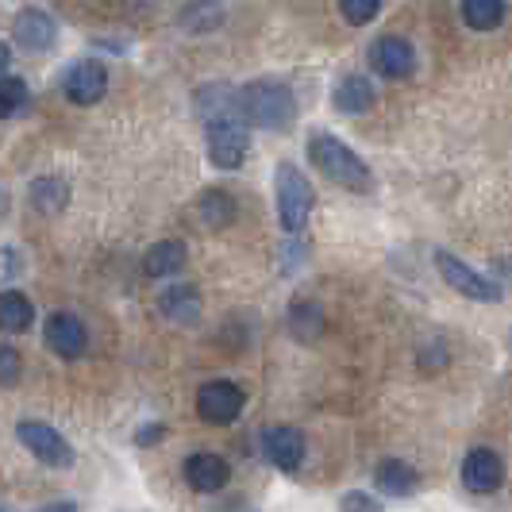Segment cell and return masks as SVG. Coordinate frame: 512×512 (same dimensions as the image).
Masks as SVG:
<instances>
[{
    "instance_id": "cell-8",
    "label": "cell",
    "mask_w": 512,
    "mask_h": 512,
    "mask_svg": "<svg viewBox=\"0 0 512 512\" xmlns=\"http://www.w3.org/2000/svg\"><path fill=\"white\" fill-rule=\"evenodd\" d=\"M20 443H24L39 462L58 466V470H66V466L74 462V447L62 439L58 428L43 424V420H24V424H20Z\"/></svg>"
},
{
    "instance_id": "cell-15",
    "label": "cell",
    "mask_w": 512,
    "mask_h": 512,
    "mask_svg": "<svg viewBox=\"0 0 512 512\" xmlns=\"http://www.w3.org/2000/svg\"><path fill=\"white\" fill-rule=\"evenodd\" d=\"M185 243L181 239H162L143 255V274L147 278H174L178 270H185Z\"/></svg>"
},
{
    "instance_id": "cell-31",
    "label": "cell",
    "mask_w": 512,
    "mask_h": 512,
    "mask_svg": "<svg viewBox=\"0 0 512 512\" xmlns=\"http://www.w3.org/2000/svg\"><path fill=\"white\" fill-rule=\"evenodd\" d=\"M0 208H4V193H0Z\"/></svg>"
},
{
    "instance_id": "cell-19",
    "label": "cell",
    "mask_w": 512,
    "mask_h": 512,
    "mask_svg": "<svg viewBox=\"0 0 512 512\" xmlns=\"http://www.w3.org/2000/svg\"><path fill=\"white\" fill-rule=\"evenodd\" d=\"M197 216L201 224L212 231H224L235 224V197L224 193V189H205L201 201H197Z\"/></svg>"
},
{
    "instance_id": "cell-6",
    "label": "cell",
    "mask_w": 512,
    "mask_h": 512,
    "mask_svg": "<svg viewBox=\"0 0 512 512\" xmlns=\"http://www.w3.org/2000/svg\"><path fill=\"white\" fill-rule=\"evenodd\" d=\"M247 405V393L239 389L228 378H216V382H205L201 393H197V416L205 424H231Z\"/></svg>"
},
{
    "instance_id": "cell-28",
    "label": "cell",
    "mask_w": 512,
    "mask_h": 512,
    "mask_svg": "<svg viewBox=\"0 0 512 512\" xmlns=\"http://www.w3.org/2000/svg\"><path fill=\"white\" fill-rule=\"evenodd\" d=\"M339 505H343V509H378V501H374V497H366V493H347Z\"/></svg>"
},
{
    "instance_id": "cell-16",
    "label": "cell",
    "mask_w": 512,
    "mask_h": 512,
    "mask_svg": "<svg viewBox=\"0 0 512 512\" xmlns=\"http://www.w3.org/2000/svg\"><path fill=\"white\" fill-rule=\"evenodd\" d=\"M332 101L343 116H362V112L374 108V85H370V77H362V74L343 77V81L335 85Z\"/></svg>"
},
{
    "instance_id": "cell-3",
    "label": "cell",
    "mask_w": 512,
    "mask_h": 512,
    "mask_svg": "<svg viewBox=\"0 0 512 512\" xmlns=\"http://www.w3.org/2000/svg\"><path fill=\"white\" fill-rule=\"evenodd\" d=\"M274 193H278V224L289 235H301L308 216H312V185H308V178L297 166L282 162L278 166V181H274Z\"/></svg>"
},
{
    "instance_id": "cell-10",
    "label": "cell",
    "mask_w": 512,
    "mask_h": 512,
    "mask_svg": "<svg viewBox=\"0 0 512 512\" xmlns=\"http://www.w3.org/2000/svg\"><path fill=\"white\" fill-rule=\"evenodd\" d=\"M43 335H47V347L66 362L81 359L85 347H89V332H85V324L77 320L74 312H54V316H47Z\"/></svg>"
},
{
    "instance_id": "cell-14",
    "label": "cell",
    "mask_w": 512,
    "mask_h": 512,
    "mask_svg": "<svg viewBox=\"0 0 512 512\" xmlns=\"http://www.w3.org/2000/svg\"><path fill=\"white\" fill-rule=\"evenodd\" d=\"M228 478L231 466L220 455H212V451H197V455L185 459V482L197 493H220V489L228 486Z\"/></svg>"
},
{
    "instance_id": "cell-5",
    "label": "cell",
    "mask_w": 512,
    "mask_h": 512,
    "mask_svg": "<svg viewBox=\"0 0 512 512\" xmlns=\"http://www.w3.org/2000/svg\"><path fill=\"white\" fill-rule=\"evenodd\" d=\"M208 158L216 170H239L247 158V120L243 116H216L205 128Z\"/></svg>"
},
{
    "instance_id": "cell-9",
    "label": "cell",
    "mask_w": 512,
    "mask_h": 512,
    "mask_svg": "<svg viewBox=\"0 0 512 512\" xmlns=\"http://www.w3.org/2000/svg\"><path fill=\"white\" fill-rule=\"evenodd\" d=\"M505 482V462L493 447H474L466 459H462V486L470 493H497Z\"/></svg>"
},
{
    "instance_id": "cell-27",
    "label": "cell",
    "mask_w": 512,
    "mask_h": 512,
    "mask_svg": "<svg viewBox=\"0 0 512 512\" xmlns=\"http://www.w3.org/2000/svg\"><path fill=\"white\" fill-rule=\"evenodd\" d=\"M20 382V351L4 347L0 343V385H16Z\"/></svg>"
},
{
    "instance_id": "cell-20",
    "label": "cell",
    "mask_w": 512,
    "mask_h": 512,
    "mask_svg": "<svg viewBox=\"0 0 512 512\" xmlns=\"http://www.w3.org/2000/svg\"><path fill=\"white\" fill-rule=\"evenodd\" d=\"M31 324H35V305L20 289H4L0 293V332H27Z\"/></svg>"
},
{
    "instance_id": "cell-13",
    "label": "cell",
    "mask_w": 512,
    "mask_h": 512,
    "mask_svg": "<svg viewBox=\"0 0 512 512\" xmlns=\"http://www.w3.org/2000/svg\"><path fill=\"white\" fill-rule=\"evenodd\" d=\"M12 35H16V43H20L24 51L39 54V51H51L54 47L58 24H54L47 12H39V8H24V12L12 20Z\"/></svg>"
},
{
    "instance_id": "cell-26",
    "label": "cell",
    "mask_w": 512,
    "mask_h": 512,
    "mask_svg": "<svg viewBox=\"0 0 512 512\" xmlns=\"http://www.w3.org/2000/svg\"><path fill=\"white\" fill-rule=\"evenodd\" d=\"M339 12H343V20H347V24L362 27L382 12V0H339Z\"/></svg>"
},
{
    "instance_id": "cell-2",
    "label": "cell",
    "mask_w": 512,
    "mask_h": 512,
    "mask_svg": "<svg viewBox=\"0 0 512 512\" xmlns=\"http://www.w3.org/2000/svg\"><path fill=\"white\" fill-rule=\"evenodd\" d=\"M308 158H312V166H316L324 178L335 181V185H343V189H351V193H366V189L374 185L370 166H366L343 139H335L328 131H312V135H308Z\"/></svg>"
},
{
    "instance_id": "cell-1",
    "label": "cell",
    "mask_w": 512,
    "mask_h": 512,
    "mask_svg": "<svg viewBox=\"0 0 512 512\" xmlns=\"http://www.w3.org/2000/svg\"><path fill=\"white\" fill-rule=\"evenodd\" d=\"M239 116L262 131H285L297 116V101H293V89L274 81V77H262L239 89Z\"/></svg>"
},
{
    "instance_id": "cell-7",
    "label": "cell",
    "mask_w": 512,
    "mask_h": 512,
    "mask_svg": "<svg viewBox=\"0 0 512 512\" xmlns=\"http://www.w3.org/2000/svg\"><path fill=\"white\" fill-rule=\"evenodd\" d=\"M370 70L385 81H405L416 70V51L401 35H382L370 43Z\"/></svg>"
},
{
    "instance_id": "cell-12",
    "label": "cell",
    "mask_w": 512,
    "mask_h": 512,
    "mask_svg": "<svg viewBox=\"0 0 512 512\" xmlns=\"http://www.w3.org/2000/svg\"><path fill=\"white\" fill-rule=\"evenodd\" d=\"M108 93V70H104L97 58H85V62H77L74 70L66 74V97L81 108H89V104H97Z\"/></svg>"
},
{
    "instance_id": "cell-25",
    "label": "cell",
    "mask_w": 512,
    "mask_h": 512,
    "mask_svg": "<svg viewBox=\"0 0 512 512\" xmlns=\"http://www.w3.org/2000/svg\"><path fill=\"white\" fill-rule=\"evenodd\" d=\"M27 108V81L24 77H0V120L16 116Z\"/></svg>"
},
{
    "instance_id": "cell-30",
    "label": "cell",
    "mask_w": 512,
    "mask_h": 512,
    "mask_svg": "<svg viewBox=\"0 0 512 512\" xmlns=\"http://www.w3.org/2000/svg\"><path fill=\"white\" fill-rule=\"evenodd\" d=\"M8 62H12V51H8V43H0V77L8 70Z\"/></svg>"
},
{
    "instance_id": "cell-24",
    "label": "cell",
    "mask_w": 512,
    "mask_h": 512,
    "mask_svg": "<svg viewBox=\"0 0 512 512\" xmlns=\"http://www.w3.org/2000/svg\"><path fill=\"white\" fill-rule=\"evenodd\" d=\"M289 332L297 335V339H316V335L324 332V312L316 301H297V305L289 308Z\"/></svg>"
},
{
    "instance_id": "cell-11",
    "label": "cell",
    "mask_w": 512,
    "mask_h": 512,
    "mask_svg": "<svg viewBox=\"0 0 512 512\" xmlns=\"http://www.w3.org/2000/svg\"><path fill=\"white\" fill-rule=\"evenodd\" d=\"M305 451H308L305 436H301L297 428H289V424H274V428H266V432H262V455L274 462L278 470H285V474L301 470Z\"/></svg>"
},
{
    "instance_id": "cell-18",
    "label": "cell",
    "mask_w": 512,
    "mask_h": 512,
    "mask_svg": "<svg viewBox=\"0 0 512 512\" xmlns=\"http://www.w3.org/2000/svg\"><path fill=\"white\" fill-rule=\"evenodd\" d=\"M158 308H162V316L174 320V324H193V320L201 316V293H197L193 285H174V289H166V293L158 297Z\"/></svg>"
},
{
    "instance_id": "cell-23",
    "label": "cell",
    "mask_w": 512,
    "mask_h": 512,
    "mask_svg": "<svg viewBox=\"0 0 512 512\" xmlns=\"http://www.w3.org/2000/svg\"><path fill=\"white\" fill-rule=\"evenodd\" d=\"M462 20L474 31H497L505 20V0H462Z\"/></svg>"
},
{
    "instance_id": "cell-22",
    "label": "cell",
    "mask_w": 512,
    "mask_h": 512,
    "mask_svg": "<svg viewBox=\"0 0 512 512\" xmlns=\"http://www.w3.org/2000/svg\"><path fill=\"white\" fill-rule=\"evenodd\" d=\"M181 31H193V35H205V31H216L224 24V4L220 0H193L185 4L178 16Z\"/></svg>"
},
{
    "instance_id": "cell-29",
    "label": "cell",
    "mask_w": 512,
    "mask_h": 512,
    "mask_svg": "<svg viewBox=\"0 0 512 512\" xmlns=\"http://www.w3.org/2000/svg\"><path fill=\"white\" fill-rule=\"evenodd\" d=\"M162 436H166V428H162V424H151V428L139 432V443H154V439H162Z\"/></svg>"
},
{
    "instance_id": "cell-17",
    "label": "cell",
    "mask_w": 512,
    "mask_h": 512,
    "mask_svg": "<svg viewBox=\"0 0 512 512\" xmlns=\"http://www.w3.org/2000/svg\"><path fill=\"white\" fill-rule=\"evenodd\" d=\"M374 486L382 489V493H389V497H409L412 489L420 486V474L405 459H385L374 470Z\"/></svg>"
},
{
    "instance_id": "cell-4",
    "label": "cell",
    "mask_w": 512,
    "mask_h": 512,
    "mask_svg": "<svg viewBox=\"0 0 512 512\" xmlns=\"http://www.w3.org/2000/svg\"><path fill=\"white\" fill-rule=\"evenodd\" d=\"M436 270L439 278L451 285L455 293H462L466 301H478V305H497L501 297H505V289L486 278V274H478L474 266H466L459 255H451V251H436Z\"/></svg>"
},
{
    "instance_id": "cell-21",
    "label": "cell",
    "mask_w": 512,
    "mask_h": 512,
    "mask_svg": "<svg viewBox=\"0 0 512 512\" xmlns=\"http://www.w3.org/2000/svg\"><path fill=\"white\" fill-rule=\"evenodd\" d=\"M27 197H31V205L39 208V212H62V208L70 205V181L66 178H35L31 181V189H27Z\"/></svg>"
}]
</instances>
